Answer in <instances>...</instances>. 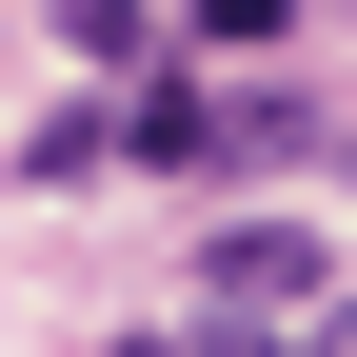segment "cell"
Instances as JSON below:
<instances>
[{"mask_svg": "<svg viewBox=\"0 0 357 357\" xmlns=\"http://www.w3.org/2000/svg\"><path fill=\"white\" fill-rule=\"evenodd\" d=\"M218 357H278V337H218Z\"/></svg>", "mask_w": 357, "mask_h": 357, "instance_id": "cell-4", "label": "cell"}, {"mask_svg": "<svg viewBox=\"0 0 357 357\" xmlns=\"http://www.w3.org/2000/svg\"><path fill=\"white\" fill-rule=\"evenodd\" d=\"M119 139H139V159H218V100H199V79H139V119H119Z\"/></svg>", "mask_w": 357, "mask_h": 357, "instance_id": "cell-2", "label": "cell"}, {"mask_svg": "<svg viewBox=\"0 0 357 357\" xmlns=\"http://www.w3.org/2000/svg\"><path fill=\"white\" fill-rule=\"evenodd\" d=\"M318 278H337V258L298 238V218H238V238H218V318H298Z\"/></svg>", "mask_w": 357, "mask_h": 357, "instance_id": "cell-1", "label": "cell"}, {"mask_svg": "<svg viewBox=\"0 0 357 357\" xmlns=\"http://www.w3.org/2000/svg\"><path fill=\"white\" fill-rule=\"evenodd\" d=\"M119 357H178V337H119Z\"/></svg>", "mask_w": 357, "mask_h": 357, "instance_id": "cell-5", "label": "cell"}, {"mask_svg": "<svg viewBox=\"0 0 357 357\" xmlns=\"http://www.w3.org/2000/svg\"><path fill=\"white\" fill-rule=\"evenodd\" d=\"M178 20H199L218 60H258V40H298V0H178Z\"/></svg>", "mask_w": 357, "mask_h": 357, "instance_id": "cell-3", "label": "cell"}, {"mask_svg": "<svg viewBox=\"0 0 357 357\" xmlns=\"http://www.w3.org/2000/svg\"><path fill=\"white\" fill-rule=\"evenodd\" d=\"M318 357H357V318H337V337H318Z\"/></svg>", "mask_w": 357, "mask_h": 357, "instance_id": "cell-6", "label": "cell"}]
</instances>
